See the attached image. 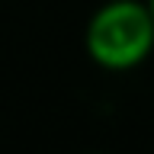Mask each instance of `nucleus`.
<instances>
[{"instance_id": "nucleus-1", "label": "nucleus", "mask_w": 154, "mask_h": 154, "mask_svg": "<svg viewBox=\"0 0 154 154\" xmlns=\"http://www.w3.org/2000/svg\"><path fill=\"white\" fill-rule=\"evenodd\" d=\"M84 48L103 71L125 74L141 67L154 51V19L144 0H106L84 29Z\"/></svg>"}, {"instance_id": "nucleus-2", "label": "nucleus", "mask_w": 154, "mask_h": 154, "mask_svg": "<svg viewBox=\"0 0 154 154\" xmlns=\"http://www.w3.org/2000/svg\"><path fill=\"white\" fill-rule=\"evenodd\" d=\"M148 3V10H151V19H154V0H144Z\"/></svg>"}]
</instances>
